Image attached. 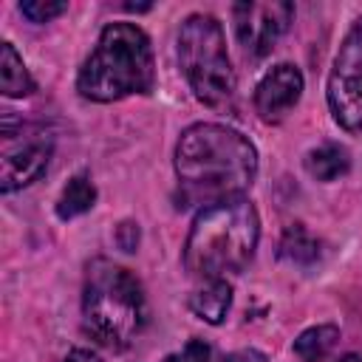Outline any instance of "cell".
Returning a JSON list of instances; mask_svg holds the SVG:
<instances>
[{
  "instance_id": "8fae6325",
  "label": "cell",
  "mask_w": 362,
  "mask_h": 362,
  "mask_svg": "<svg viewBox=\"0 0 362 362\" xmlns=\"http://www.w3.org/2000/svg\"><path fill=\"white\" fill-rule=\"evenodd\" d=\"M305 170L317 181H337L351 170V156L342 144L325 141L305 156Z\"/></svg>"
},
{
  "instance_id": "ba28073f",
  "label": "cell",
  "mask_w": 362,
  "mask_h": 362,
  "mask_svg": "<svg viewBox=\"0 0 362 362\" xmlns=\"http://www.w3.org/2000/svg\"><path fill=\"white\" fill-rule=\"evenodd\" d=\"M232 20H235L238 42L246 51V57L260 59L277 45V40L291 25L294 6L286 0H266V3L246 0L232 6Z\"/></svg>"
},
{
  "instance_id": "5bb4252c",
  "label": "cell",
  "mask_w": 362,
  "mask_h": 362,
  "mask_svg": "<svg viewBox=\"0 0 362 362\" xmlns=\"http://www.w3.org/2000/svg\"><path fill=\"white\" fill-rule=\"evenodd\" d=\"M96 204V187L93 181L85 175V173H76L65 187H62V195L57 201V215L62 221H71L82 212H88L90 206Z\"/></svg>"
},
{
  "instance_id": "2e32d148",
  "label": "cell",
  "mask_w": 362,
  "mask_h": 362,
  "mask_svg": "<svg viewBox=\"0 0 362 362\" xmlns=\"http://www.w3.org/2000/svg\"><path fill=\"white\" fill-rule=\"evenodd\" d=\"M164 362H229V354H218L204 339H189L181 345V351L170 354Z\"/></svg>"
},
{
  "instance_id": "4fadbf2b",
  "label": "cell",
  "mask_w": 362,
  "mask_h": 362,
  "mask_svg": "<svg viewBox=\"0 0 362 362\" xmlns=\"http://www.w3.org/2000/svg\"><path fill=\"white\" fill-rule=\"evenodd\" d=\"M280 257L288 260V263H294V266H314L320 260V240L303 223H291L283 232Z\"/></svg>"
},
{
  "instance_id": "3957f363",
  "label": "cell",
  "mask_w": 362,
  "mask_h": 362,
  "mask_svg": "<svg viewBox=\"0 0 362 362\" xmlns=\"http://www.w3.org/2000/svg\"><path fill=\"white\" fill-rule=\"evenodd\" d=\"M156 88L150 37L136 23H110L76 74V90L90 102H116Z\"/></svg>"
},
{
  "instance_id": "ac0fdd59",
  "label": "cell",
  "mask_w": 362,
  "mask_h": 362,
  "mask_svg": "<svg viewBox=\"0 0 362 362\" xmlns=\"http://www.w3.org/2000/svg\"><path fill=\"white\" fill-rule=\"evenodd\" d=\"M62 362H102L93 351H88V348H74Z\"/></svg>"
},
{
  "instance_id": "7a4b0ae2",
  "label": "cell",
  "mask_w": 362,
  "mask_h": 362,
  "mask_svg": "<svg viewBox=\"0 0 362 362\" xmlns=\"http://www.w3.org/2000/svg\"><path fill=\"white\" fill-rule=\"evenodd\" d=\"M260 240V218L252 201L229 198L204 206L184 240V269L198 280L226 277L249 266Z\"/></svg>"
},
{
  "instance_id": "52a82bcc",
  "label": "cell",
  "mask_w": 362,
  "mask_h": 362,
  "mask_svg": "<svg viewBox=\"0 0 362 362\" xmlns=\"http://www.w3.org/2000/svg\"><path fill=\"white\" fill-rule=\"evenodd\" d=\"M328 107L334 122L362 136V14L348 28L328 74Z\"/></svg>"
},
{
  "instance_id": "277c9868",
  "label": "cell",
  "mask_w": 362,
  "mask_h": 362,
  "mask_svg": "<svg viewBox=\"0 0 362 362\" xmlns=\"http://www.w3.org/2000/svg\"><path fill=\"white\" fill-rule=\"evenodd\" d=\"M147 322V300L139 277L124 266L96 257L82 283V328L105 348H127Z\"/></svg>"
},
{
  "instance_id": "30bf717a",
  "label": "cell",
  "mask_w": 362,
  "mask_h": 362,
  "mask_svg": "<svg viewBox=\"0 0 362 362\" xmlns=\"http://www.w3.org/2000/svg\"><path fill=\"white\" fill-rule=\"evenodd\" d=\"M189 308L195 317H201L209 325H221L232 308V286L226 283V277H212V280H201V286L192 291L189 297Z\"/></svg>"
},
{
  "instance_id": "9c48e42d",
  "label": "cell",
  "mask_w": 362,
  "mask_h": 362,
  "mask_svg": "<svg viewBox=\"0 0 362 362\" xmlns=\"http://www.w3.org/2000/svg\"><path fill=\"white\" fill-rule=\"evenodd\" d=\"M303 74L297 65L291 62H280L274 68H269L257 88H255V110L263 122L269 124H277L283 122L300 102L303 96Z\"/></svg>"
},
{
  "instance_id": "5b68a950",
  "label": "cell",
  "mask_w": 362,
  "mask_h": 362,
  "mask_svg": "<svg viewBox=\"0 0 362 362\" xmlns=\"http://www.w3.org/2000/svg\"><path fill=\"white\" fill-rule=\"evenodd\" d=\"M178 65L195 93L212 110H235L238 76L223 28L212 14H189L178 28Z\"/></svg>"
},
{
  "instance_id": "7c38bea8",
  "label": "cell",
  "mask_w": 362,
  "mask_h": 362,
  "mask_svg": "<svg viewBox=\"0 0 362 362\" xmlns=\"http://www.w3.org/2000/svg\"><path fill=\"white\" fill-rule=\"evenodd\" d=\"M0 88L6 96L11 99H20V96H28L37 85L23 62V57L14 51L11 42H0Z\"/></svg>"
},
{
  "instance_id": "d6986e66",
  "label": "cell",
  "mask_w": 362,
  "mask_h": 362,
  "mask_svg": "<svg viewBox=\"0 0 362 362\" xmlns=\"http://www.w3.org/2000/svg\"><path fill=\"white\" fill-rule=\"evenodd\" d=\"M229 362H266V356L260 351H238L229 354Z\"/></svg>"
},
{
  "instance_id": "8992f818",
  "label": "cell",
  "mask_w": 362,
  "mask_h": 362,
  "mask_svg": "<svg viewBox=\"0 0 362 362\" xmlns=\"http://www.w3.org/2000/svg\"><path fill=\"white\" fill-rule=\"evenodd\" d=\"M54 153V136L28 122L3 119L0 133V189L14 192L37 181Z\"/></svg>"
},
{
  "instance_id": "e0dca14e",
  "label": "cell",
  "mask_w": 362,
  "mask_h": 362,
  "mask_svg": "<svg viewBox=\"0 0 362 362\" xmlns=\"http://www.w3.org/2000/svg\"><path fill=\"white\" fill-rule=\"evenodd\" d=\"M23 17H28L31 23H51L54 17L68 11V3H57V0H25L20 3Z\"/></svg>"
},
{
  "instance_id": "9a60e30c",
  "label": "cell",
  "mask_w": 362,
  "mask_h": 362,
  "mask_svg": "<svg viewBox=\"0 0 362 362\" xmlns=\"http://www.w3.org/2000/svg\"><path fill=\"white\" fill-rule=\"evenodd\" d=\"M337 339H339L337 325H311L294 339V354L303 362H320L334 351Z\"/></svg>"
},
{
  "instance_id": "ffe728a7",
  "label": "cell",
  "mask_w": 362,
  "mask_h": 362,
  "mask_svg": "<svg viewBox=\"0 0 362 362\" xmlns=\"http://www.w3.org/2000/svg\"><path fill=\"white\" fill-rule=\"evenodd\" d=\"M339 362H362V356H359V354H345Z\"/></svg>"
},
{
  "instance_id": "6da1fadb",
  "label": "cell",
  "mask_w": 362,
  "mask_h": 362,
  "mask_svg": "<svg viewBox=\"0 0 362 362\" xmlns=\"http://www.w3.org/2000/svg\"><path fill=\"white\" fill-rule=\"evenodd\" d=\"M257 175L255 144L218 122L189 124L175 144V178L181 206H212L243 198Z\"/></svg>"
}]
</instances>
